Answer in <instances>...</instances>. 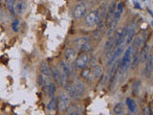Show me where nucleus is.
Listing matches in <instances>:
<instances>
[{
  "label": "nucleus",
  "instance_id": "obj_31",
  "mask_svg": "<svg viewBox=\"0 0 153 115\" xmlns=\"http://www.w3.org/2000/svg\"><path fill=\"white\" fill-rule=\"evenodd\" d=\"M76 1H79V2H84L85 0H76Z\"/></svg>",
  "mask_w": 153,
  "mask_h": 115
},
{
  "label": "nucleus",
  "instance_id": "obj_4",
  "mask_svg": "<svg viewBox=\"0 0 153 115\" xmlns=\"http://www.w3.org/2000/svg\"><path fill=\"white\" fill-rule=\"evenodd\" d=\"M57 108L60 112H63L66 110V108H68V105L70 104V97L68 96L66 92H60L57 98Z\"/></svg>",
  "mask_w": 153,
  "mask_h": 115
},
{
  "label": "nucleus",
  "instance_id": "obj_10",
  "mask_svg": "<svg viewBox=\"0 0 153 115\" xmlns=\"http://www.w3.org/2000/svg\"><path fill=\"white\" fill-rule=\"evenodd\" d=\"M152 71H153V56L149 54L147 60L146 61V67L143 70V74H145L146 78L150 79L152 76Z\"/></svg>",
  "mask_w": 153,
  "mask_h": 115
},
{
  "label": "nucleus",
  "instance_id": "obj_17",
  "mask_svg": "<svg viewBox=\"0 0 153 115\" xmlns=\"http://www.w3.org/2000/svg\"><path fill=\"white\" fill-rule=\"evenodd\" d=\"M64 85H65L66 93L68 94L69 97L70 98H76V90H75V87H74V84L66 83Z\"/></svg>",
  "mask_w": 153,
  "mask_h": 115
},
{
  "label": "nucleus",
  "instance_id": "obj_22",
  "mask_svg": "<svg viewBox=\"0 0 153 115\" xmlns=\"http://www.w3.org/2000/svg\"><path fill=\"white\" fill-rule=\"evenodd\" d=\"M126 105L127 107L129 108V110H130L131 113H135L136 112V109H137V105L135 103V101H134L133 99L131 98H127L126 99Z\"/></svg>",
  "mask_w": 153,
  "mask_h": 115
},
{
  "label": "nucleus",
  "instance_id": "obj_3",
  "mask_svg": "<svg viewBox=\"0 0 153 115\" xmlns=\"http://www.w3.org/2000/svg\"><path fill=\"white\" fill-rule=\"evenodd\" d=\"M59 73H60V78H61V85H64L66 84L67 80H68L71 70H70V65L68 63V61L62 60L60 62L59 66Z\"/></svg>",
  "mask_w": 153,
  "mask_h": 115
},
{
  "label": "nucleus",
  "instance_id": "obj_6",
  "mask_svg": "<svg viewBox=\"0 0 153 115\" xmlns=\"http://www.w3.org/2000/svg\"><path fill=\"white\" fill-rule=\"evenodd\" d=\"M99 21V11H93L86 14L84 17V23L88 27H92Z\"/></svg>",
  "mask_w": 153,
  "mask_h": 115
},
{
  "label": "nucleus",
  "instance_id": "obj_2",
  "mask_svg": "<svg viewBox=\"0 0 153 115\" xmlns=\"http://www.w3.org/2000/svg\"><path fill=\"white\" fill-rule=\"evenodd\" d=\"M132 54H133V49L131 46H129L126 50V52H124L123 59L121 60V63H120V73H123V72H126L130 67Z\"/></svg>",
  "mask_w": 153,
  "mask_h": 115
},
{
  "label": "nucleus",
  "instance_id": "obj_30",
  "mask_svg": "<svg viewBox=\"0 0 153 115\" xmlns=\"http://www.w3.org/2000/svg\"><path fill=\"white\" fill-rule=\"evenodd\" d=\"M143 113H145V114H151L150 109L148 108H146L145 109H143Z\"/></svg>",
  "mask_w": 153,
  "mask_h": 115
},
{
  "label": "nucleus",
  "instance_id": "obj_16",
  "mask_svg": "<svg viewBox=\"0 0 153 115\" xmlns=\"http://www.w3.org/2000/svg\"><path fill=\"white\" fill-rule=\"evenodd\" d=\"M64 57L67 61L75 60L76 57V52L74 49H72V48H68L64 53Z\"/></svg>",
  "mask_w": 153,
  "mask_h": 115
},
{
  "label": "nucleus",
  "instance_id": "obj_14",
  "mask_svg": "<svg viewBox=\"0 0 153 115\" xmlns=\"http://www.w3.org/2000/svg\"><path fill=\"white\" fill-rule=\"evenodd\" d=\"M66 111H67V114H70V115H79L80 114L81 108L78 105H68V108H66Z\"/></svg>",
  "mask_w": 153,
  "mask_h": 115
},
{
  "label": "nucleus",
  "instance_id": "obj_21",
  "mask_svg": "<svg viewBox=\"0 0 153 115\" xmlns=\"http://www.w3.org/2000/svg\"><path fill=\"white\" fill-rule=\"evenodd\" d=\"M40 73L47 76V77H50V75H51V70H50L49 66H48V63L46 61H42L41 62V64H40Z\"/></svg>",
  "mask_w": 153,
  "mask_h": 115
},
{
  "label": "nucleus",
  "instance_id": "obj_9",
  "mask_svg": "<svg viewBox=\"0 0 153 115\" xmlns=\"http://www.w3.org/2000/svg\"><path fill=\"white\" fill-rule=\"evenodd\" d=\"M116 6H117V4L115 2H112L109 5L108 10H106L107 13H106V16H105V23H106L107 28L109 27V25L111 24V22L113 20L114 13H115V11H116Z\"/></svg>",
  "mask_w": 153,
  "mask_h": 115
},
{
  "label": "nucleus",
  "instance_id": "obj_29",
  "mask_svg": "<svg viewBox=\"0 0 153 115\" xmlns=\"http://www.w3.org/2000/svg\"><path fill=\"white\" fill-rule=\"evenodd\" d=\"M12 29L13 32L17 33L19 30V20L18 19H14V20L12 22Z\"/></svg>",
  "mask_w": 153,
  "mask_h": 115
},
{
  "label": "nucleus",
  "instance_id": "obj_24",
  "mask_svg": "<svg viewBox=\"0 0 153 115\" xmlns=\"http://www.w3.org/2000/svg\"><path fill=\"white\" fill-rule=\"evenodd\" d=\"M102 73H103V69H102V66L96 65V66L94 67V70H93V72H92V74L94 75L95 79H99V78H100V77H102Z\"/></svg>",
  "mask_w": 153,
  "mask_h": 115
},
{
  "label": "nucleus",
  "instance_id": "obj_27",
  "mask_svg": "<svg viewBox=\"0 0 153 115\" xmlns=\"http://www.w3.org/2000/svg\"><path fill=\"white\" fill-rule=\"evenodd\" d=\"M56 105H57V104H56V97H55V96H54V97H51V100H50L49 104L47 105V108H49L50 110H55L56 108Z\"/></svg>",
  "mask_w": 153,
  "mask_h": 115
},
{
  "label": "nucleus",
  "instance_id": "obj_15",
  "mask_svg": "<svg viewBox=\"0 0 153 115\" xmlns=\"http://www.w3.org/2000/svg\"><path fill=\"white\" fill-rule=\"evenodd\" d=\"M24 11V0H16L14 3V14H21Z\"/></svg>",
  "mask_w": 153,
  "mask_h": 115
},
{
  "label": "nucleus",
  "instance_id": "obj_18",
  "mask_svg": "<svg viewBox=\"0 0 153 115\" xmlns=\"http://www.w3.org/2000/svg\"><path fill=\"white\" fill-rule=\"evenodd\" d=\"M124 111H126V107H124V104L123 103H117L116 105H114V108H113V112L115 114H118V115H121L123 114Z\"/></svg>",
  "mask_w": 153,
  "mask_h": 115
},
{
  "label": "nucleus",
  "instance_id": "obj_28",
  "mask_svg": "<svg viewBox=\"0 0 153 115\" xmlns=\"http://www.w3.org/2000/svg\"><path fill=\"white\" fill-rule=\"evenodd\" d=\"M122 31H123V29H119V30H117L116 32H115L114 34H113V42H114V47L116 48V44H117V42H118V40H119V38H120V37H121V35H122Z\"/></svg>",
  "mask_w": 153,
  "mask_h": 115
},
{
  "label": "nucleus",
  "instance_id": "obj_11",
  "mask_svg": "<svg viewBox=\"0 0 153 115\" xmlns=\"http://www.w3.org/2000/svg\"><path fill=\"white\" fill-rule=\"evenodd\" d=\"M135 34H136V27L135 26H129L127 29V34H126V45L129 46V44L132 42L134 37H135Z\"/></svg>",
  "mask_w": 153,
  "mask_h": 115
},
{
  "label": "nucleus",
  "instance_id": "obj_20",
  "mask_svg": "<svg viewBox=\"0 0 153 115\" xmlns=\"http://www.w3.org/2000/svg\"><path fill=\"white\" fill-rule=\"evenodd\" d=\"M46 90H47V94L48 96L51 98V97H54L55 96V93L56 91V84L54 83H52V81H50L49 84H48L46 86Z\"/></svg>",
  "mask_w": 153,
  "mask_h": 115
},
{
  "label": "nucleus",
  "instance_id": "obj_5",
  "mask_svg": "<svg viewBox=\"0 0 153 115\" xmlns=\"http://www.w3.org/2000/svg\"><path fill=\"white\" fill-rule=\"evenodd\" d=\"M89 62V56L87 53H82L75 59V67L76 69H82L87 66Z\"/></svg>",
  "mask_w": 153,
  "mask_h": 115
},
{
  "label": "nucleus",
  "instance_id": "obj_8",
  "mask_svg": "<svg viewBox=\"0 0 153 115\" xmlns=\"http://www.w3.org/2000/svg\"><path fill=\"white\" fill-rule=\"evenodd\" d=\"M86 11H87V8H86V5L84 3L78 4L74 9L73 16L76 19H79L85 16Z\"/></svg>",
  "mask_w": 153,
  "mask_h": 115
},
{
  "label": "nucleus",
  "instance_id": "obj_12",
  "mask_svg": "<svg viewBox=\"0 0 153 115\" xmlns=\"http://www.w3.org/2000/svg\"><path fill=\"white\" fill-rule=\"evenodd\" d=\"M74 87L76 90V96H82L86 91V85L81 81H76V84H74Z\"/></svg>",
  "mask_w": 153,
  "mask_h": 115
},
{
  "label": "nucleus",
  "instance_id": "obj_13",
  "mask_svg": "<svg viewBox=\"0 0 153 115\" xmlns=\"http://www.w3.org/2000/svg\"><path fill=\"white\" fill-rule=\"evenodd\" d=\"M148 56H149V46L146 44L143 46V48L140 53V55H139V61H140L141 63H145L147 60Z\"/></svg>",
  "mask_w": 153,
  "mask_h": 115
},
{
  "label": "nucleus",
  "instance_id": "obj_19",
  "mask_svg": "<svg viewBox=\"0 0 153 115\" xmlns=\"http://www.w3.org/2000/svg\"><path fill=\"white\" fill-rule=\"evenodd\" d=\"M51 73H52L53 78H54L55 83H56V84H59V85L61 86V78H60L59 69V68H56V67H55V68L51 71Z\"/></svg>",
  "mask_w": 153,
  "mask_h": 115
},
{
  "label": "nucleus",
  "instance_id": "obj_25",
  "mask_svg": "<svg viewBox=\"0 0 153 115\" xmlns=\"http://www.w3.org/2000/svg\"><path fill=\"white\" fill-rule=\"evenodd\" d=\"M80 75L84 80H90L91 76H92V71H91V69L88 68V67H84V68H82Z\"/></svg>",
  "mask_w": 153,
  "mask_h": 115
},
{
  "label": "nucleus",
  "instance_id": "obj_1",
  "mask_svg": "<svg viewBox=\"0 0 153 115\" xmlns=\"http://www.w3.org/2000/svg\"><path fill=\"white\" fill-rule=\"evenodd\" d=\"M73 44L78 50L83 52H87L92 48V45L90 43V38L88 37H79L75 38L73 40Z\"/></svg>",
  "mask_w": 153,
  "mask_h": 115
},
{
  "label": "nucleus",
  "instance_id": "obj_23",
  "mask_svg": "<svg viewBox=\"0 0 153 115\" xmlns=\"http://www.w3.org/2000/svg\"><path fill=\"white\" fill-rule=\"evenodd\" d=\"M112 48H114V42H113V36H109L108 40H106L104 44V51L108 53L109 51L112 50Z\"/></svg>",
  "mask_w": 153,
  "mask_h": 115
},
{
  "label": "nucleus",
  "instance_id": "obj_7",
  "mask_svg": "<svg viewBox=\"0 0 153 115\" xmlns=\"http://www.w3.org/2000/svg\"><path fill=\"white\" fill-rule=\"evenodd\" d=\"M123 45H120L118 47H116V49H115L114 52L112 51H109L108 53L109 54H111V57L108 58V60H107V64L108 65H112L115 61H116L121 55L123 54Z\"/></svg>",
  "mask_w": 153,
  "mask_h": 115
},
{
  "label": "nucleus",
  "instance_id": "obj_26",
  "mask_svg": "<svg viewBox=\"0 0 153 115\" xmlns=\"http://www.w3.org/2000/svg\"><path fill=\"white\" fill-rule=\"evenodd\" d=\"M5 2H6V7L8 11L12 14H14V3H16V0H5Z\"/></svg>",
  "mask_w": 153,
  "mask_h": 115
}]
</instances>
